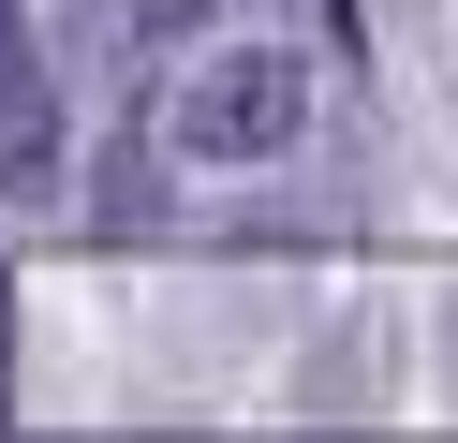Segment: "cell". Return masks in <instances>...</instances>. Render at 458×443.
<instances>
[{
    "mask_svg": "<svg viewBox=\"0 0 458 443\" xmlns=\"http://www.w3.org/2000/svg\"><path fill=\"white\" fill-rule=\"evenodd\" d=\"M296 59L281 45H237V59H208V74L178 89V118H163V133L192 148V163H281V148H296Z\"/></svg>",
    "mask_w": 458,
    "mask_h": 443,
    "instance_id": "cell-1",
    "label": "cell"
},
{
    "mask_svg": "<svg viewBox=\"0 0 458 443\" xmlns=\"http://www.w3.org/2000/svg\"><path fill=\"white\" fill-rule=\"evenodd\" d=\"M60 192V118H45V45L30 15L0 0V207H45Z\"/></svg>",
    "mask_w": 458,
    "mask_h": 443,
    "instance_id": "cell-2",
    "label": "cell"
},
{
    "mask_svg": "<svg viewBox=\"0 0 458 443\" xmlns=\"http://www.w3.org/2000/svg\"><path fill=\"white\" fill-rule=\"evenodd\" d=\"M104 236H148V133L104 163Z\"/></svg>",
    "mask_w": 458,
    "mask_h": 443,
    "instance_id": "cell-3",
    "label": "cell"
},
{
    "mask_svg": "<svg viewBox=\"0 0 458 443\" xmlns=\"http://www.w3.org/2000/svg\"><path fill=\"white\" fill-rule=\"evenodd\" d=\"M0 443H15V266H0Z\"/></svg>",
    "mask_w": 458,
    "mask_h": 443,
    "instance_id": "cell-4",
    "label": "cell"
}]
</instances>
